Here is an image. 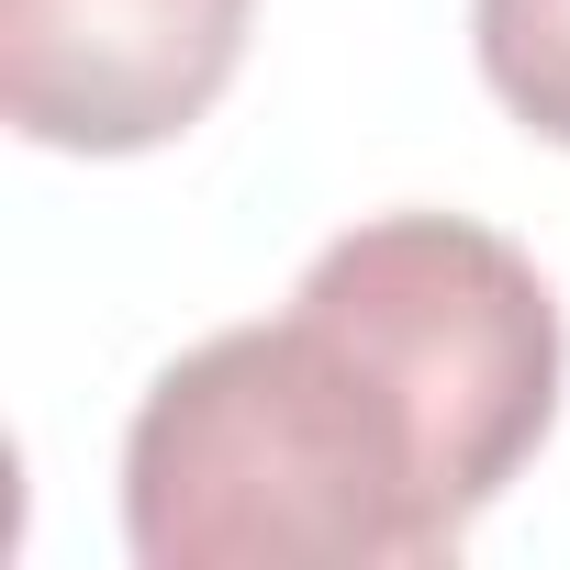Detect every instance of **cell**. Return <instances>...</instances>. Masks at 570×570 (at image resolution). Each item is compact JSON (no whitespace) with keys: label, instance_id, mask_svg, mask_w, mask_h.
<instances>
[{"label":"cell","instance_id":"obj_1","mask_svg":"<svg viewBox=\"0 0 570 570\" xmlns=\"http://www.w3.org/2000/svg\"><path fill=\"white\" fill-rule=\"evenodd\" d=\"M559 292L470 213L347 224L292 314L168 358L124 425L146 570H425L559 425Z\"/></svg>","mask_w":570,"mask_h":570},{"label":"cell","instance_id":"obj_2","mask_svg":"<svg viewBox=\"0 0 570 570\" xmlns=\"http://www.w3.org/2000/svg\"><path fill=\"white\" fill-rule=\"evenodd\" d=\"M257 0H0V112L57 157H146L190 135Z\"/></svg>","mask_w":570,"mask_h":570},{"label":"cell","instance_id":"obj_3","mask_svg":"<svg viewBox=\"0 0 570 570\" xmlns=\"http://www.w3.org/2000/svg\"><path fill=\"white\" fill-rule=\"evenodd\" d=\"M470 46L492 101L525 135L570 146V0H470Z\"/></svg>","mask_w":570,"mask_h":570}]
</instances>
